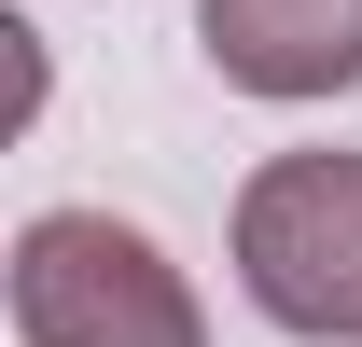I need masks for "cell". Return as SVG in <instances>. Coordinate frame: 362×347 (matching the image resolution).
Instances as JSON below:
<instances>
[{"label": "cell", "instance_id": "cell-1", "mask_svg": "<svg viewBox=\"0 0 362 347\" xmlns=\"http://www.w3.org/2000/svg\"><path fill=\"white\" fill-rule=\"evenodd\" d=\"M0 292H14V347H209L195 278L126 209H28Z\"/></svg>", "mask_w": 362, "mask_h": 347}, {"label": "cell", "instance_id": "cell-2", "mask_svg": "<svg viewBox=\"0 0 362 347\" xmlns=\"http://www.w3.org/2000/svg\"><path fill=\"white\" fill-rule=\"evenodd\" d=\"M237 292L279 334H362V153H265L237 181Z\"/></svg>", "mask_w": 362, "mask_h": 347}, {"label": "cell", "instance_id": "cell-3", "mask_svg": "<svg viewBox=\"0 0 362 347\" xmlns=\"http://www.w3.org/2000/svg\"><path fill=\"white\" fill-rule=\"evenodd\" d=\"M195 42L237 97H349L362 84V0H195Z\"/></svg>", "mask_w": 362, "mask_h": 347}]
</instances>
